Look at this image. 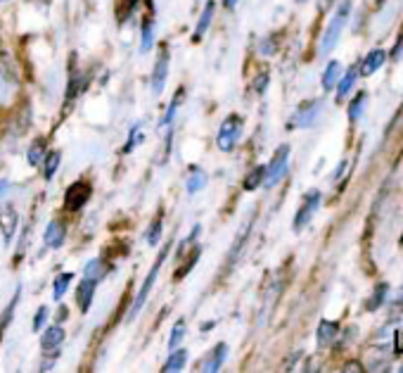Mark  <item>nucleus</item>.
I'll return each mask as SVG.
<instances>
[{"label": "nucleus", "instance_id": "obj_1", "mask_svg": "<svg viewBox=\"0 0 403 373\" xmlns=\"http://www.w3.org/2000/svg\"><path fill=\"white\" fill-rule=\"evenodd\" d=\"M171 247H173V240H169L167 245L162 247V252H159L157 262L152 264V269H149L147 278H145V283L141 286V290H138L136 299H133V304H131V312H128V321H131V319H136V314L143 309L145 299H147V297H149V293H152L154 283H157V276H159V271H162V267H164V262H167V257H169V252H171Z\"/></svg>", "mask_w": 403, "mask_h": 373}, {"label": "nucleus", "instance_id": "obj_2", "mask_svg": "<svg viewBox=\"0 0 403 373\" xmlns=\"http://www.w3.org/2000/svg\"><path fill=\"white\" fill-rule=\"evenodd\" d=\"M349 12H351V0H344L337 8V12H334V17L330 19L328 29H325L323 41H320V55H330L334 50V45H337L339 36L344 31L346 19H349Z\"/></svg>", "mask_w": 403, "mask_h": 373}, {"label": "nucleus", "instance_id": "obj_3", "mask_svg": "<svg viewBox=\"0 0 403 373\" xmlns=\"http://www.w3.org/2000/svg\"><path fill=\"white\" fill-rule=\"evenodd\" d=\"M287 164H289V145H280V148L273 152L271 162L266 164V176H263V185L273 188L278 185V181L287 174Z\"/></svg>", "mask_w": 403, "mask_h": 373}, {"label": "nucleus", "instance_id": "obj_4", "mask_svg": "<svg viewBox=\"0 0 403 373\" xmlns=\"http://www.w3.org/2000/svg\"><path fill=\"white\" fill-rule=\"evenodd\" d=\"M240 136H242V119L237 115H230L223 119V124H221L216 143H219V148L223 150V152H230V150L240 143Z\"/></svg>", "mask_w": 403, "mask_h": 373}, {"label": "nucleus", "instance_id": "obj_5", "mask_svg": "<svg viewBox=\"0 0 403 373\" xmlns=\"http://www.w3.org/2000/svg\"><path fill=\"white\" fill-rule=\"evenodd\" d=\"M318 207H320V190H308V193L304 195V202H302V207H299V212L294 214V224H292L294 233L304 231L308 224H311V219L318 212Z\"/></svg>", "mask_w": 403, "mask_h": 373}, {"label": "nucleus", "instance_id": "obj_6", "mask_svg": "<svg viewBox=\"0 0 403 373\" xmlns=\"http://www.w3.org/2000/svg\"><path fill=\"white\" fill-rule=\"evenodd\" d=\"M320 115H323V100L302 102V105L297 107V112H294L289 126L292 128H308V126H313V124L318 122Z\"/></svg>", "mask_w": 403, "mask_h": 373}, {"label": "nucleus", "instance_id": "obj_7", "mask_svg": "<svg viewBox=\"0 0 403 373\" xmlns=\"http://www.w3.org/2000/svg\"><path fill=\"white\" fill-rule=\"evenodd\" d=\"M93 195V185L88 183V181H79V183L69 185L64 193V207L69 212H79L81 207L86 205L88 200H90Z\"/></svg>", "mask_w": 403, "mask_h": 373}, {"label": "nucleus", "instance_id": "obj_8", "mask_svg": "<svg viewBox=\"0 0 403 373\" xmlns=\"http://www.w3.org/2000/svg\"><path fill=\"white\" fill-rule=\"evenodd\" d=\"M17 76L8 65H0V105H8L17 95Z\"/></svg>", "mask_w": 403, "mask_h": 373}, {"label": "nucleus", "instance_id": "obj_9", "mask_svg": "<svg viewBox=\"0 0 403 373\" xmlns=\"http://www.w3.org/2000/svg\"><path fill=\"white\" fill-rule=\"evenodd\" d=\"M167 76H169V50L162 48L157 62H154V71H152V93L159 95L167 86Z\"/></svg>", "mask_w": 403, "mask_h": 373}, {"label": "nucleus", "instance_id": "obj_10", "mask_svg": "<svg viewBox=\"0 0 403 373\" xmlns=\"http://www.w3.org/2000/svg\"><path fill=\"white\" fill-rule=\"evenodd\" d=\"M225 357H228V345L219 343L214 350L209 352V354H206V359L202 361V371H204V373H216L221 366H223Z\"/></svg>", "mask_w": 403, "mask_h": 373}, {"label": "nucleus", "instance_id": "obj_11", "mask_svg": "<svg viewBox=\"0 0 403 373\" xmlns=\"http://www.w3.org/2000/svg\"><path fill=\"white\" fill-rule=\"evenodd\" d=\"M95 288H97V283L86 276H84V281L79 283V288H76V304H79L81 312H88V309H90L93 297H95Z\"/></svg>", "mask_w": 403, "mask_h": 373}, {"label": "nucleus", "instance_id": "obj_12", "mask_svg": "<svg viewBox=\"0 0 403 373\" xmlns=\"http://www.w3.org/2000/svg\"><path fill=\"white\" fill-rule=\"evenodd\" d=\"M387 62V53L382 48H375V50H370L368 55H365V60L361 62V71L358 74H363V76H370V74H375L377 69H382V65Z\"/></svg>", "mask_w": 403, "mask_h": 373}, {"label": "nucleus", "instance_id": "obj_13", "mask_svg": "<svg viewBox=\"0 0 403 373\" xmlns=\"http://www.w3.org/2000/svg\"><path fill=\"white\" fill-rule=\"evenodd\" d=\"M62 340H64V330H62V326H50V328L43 333V338H40V350L60 352Z\"/></svg>", "mask_w": 403, "mask_h": 373}, {"label": "nucleus", "instance_id": "obj_14", "mask_svg": "<svg viewBox=\"0 0 403 373\" xmlns=\"http://www.w3.org/2000/svg\"><path fill=\"white\" fill-rule=\"evenodd\" d=\"M337 335H339V326L334 324V321L323 319V321L318 324V347H330V345H334Z\"/></svg>", "mask_w": 403, "mask_h": 373}, {"label": "nucleus", "instance_id": "obj_15", "mask_svg": "<svg viewBox=\"0 0 403 373\" xmlns=\"http://www.w3.org/2000/svg\"><path fill=\"white\" fill-rule=\"evenodd\" d=\"M206 183H209V176H206L204 169L193 167L188 172V179H185V190H188L190 195H195V193H199Z\"/></svg>", "mask_w": 403, "mask_h": 373}, {"label": "nucleus", "instance_id": "obj_16", "mask_svg": "<svg viewBox=\"0 0 403 373\" xmlns=\"http://www.w3.org/2000/svg\"><path fill=\"white\" fill-rule=\"evenodd\" d=\"M66 226L62 221H50L48 229H45V245L48 247H60L64 242Z\"/></svg>", "mask_w": 403, "mask_h": 373}, {"label": "nucleus", "instance_id": "obj_17", "mask_svg": "<svg viewBox=\"0 0 403 373\" xmlns=\"http://www.w3.org/2000/svg\"><path fill=\"white\" fill-rule=\"evenodd\" d=\"M356 79H358V67H351L349 71L342 76V79L337 81V100H344L346 95H349L351 91H354V86H356Z\"/></svg>", "mask_w": 403, "mask_h": 373}, {"label": "nucleus", "instance_id": "obj_18", "mask_svg": "<svg viewBox=\"0 0 403 373\" xmlns=\"http://www.w3.org/2000/svg\"><path fill=\"white\" fill-rule=\"evenodd\" d=\"M199 255H202V250H199L197 245H195V247H190V252H188V257H185V262L180 264L178 269H175V273H173V281H183V278L188 276V273L195 269V264H197Z\"/></svg>", "mask_w": 403, "mask_h": 373}, {"label": "nucleus", "instance_id": "obj_19", "mask_svg": "<svg viewBox=\"0 0 403 373\" xmlns=\"http://www.w3.org/2000/svg\"><path fill=\"white\" fill-rule=\"evenodd\" d=\"M339 79H342V65H339L337 60L328 62V67H325V71H323V88L325 91H332Z\"/></svg>", "mask_w": 403, "mask_h": 373}, {"label": "nucleus", "instance_id": "obj_20", "mask_svg": "<svg viewBox=\"0 0 403 373\" xmlns=\"http://www.w3.org/2000/svg\"><path fill=\"white\" fill-rule=\"evenodd\" d=\"M214 12H216V3H214V0H209V3L204 5V10H202V14H199L197 29H195V41H199L202 36L206 34V29H209L211 19H214Z\"/></svg>", "mask_w": 403, "mask_h": 373}, {"label": "nucleus", "instance_id": "obj_21", "mask_svg": "<svg viewBox=\"0 0 403 373\" xmlns=\"http://www.w3.org/2000/svg\"><path fill=\"white\" fill-rule=\"evenodd\" d=\"M19 297H22V288H17V293L12 295V299H10V304H8V307H5V312H3V319H0V340H3L5 330L10 328V324H12V319H14V309H17Z\"/></svg>", "mask_w": 403, "mask_h": 373}, {"label": "nucleus", "instance_id": "obj_22", "mask_svg": "<svg viewBox=\"0 0 403 373\" xmlns=\"http://www.w3.org/2000/svg\"><path fill=\"white\" fill-rule=\"evenodd\" d=\"M107 271H110V267H107L102 259H90V262L86 264V278H90V281H95V283H100L102 278L107 276Z\"/></svg>", "mask_w": 403, "mask_h": 373}, {"label": "nucleus", "instance_id": "obj_23", "mask_svg": "<svg viewBox=\"0 0 403 373\" xmlns=\"http://www.w3.org/2000/svg\"><path fill=\"white\" fill-rule=\"evenodd\" d=\"M185 361H188V352H185V350H178V347H175V350H171V354H169L167 364H164V373L183 371Z\"/></svg>", "mask_w": 403, "mask_h": 373}, {"label": "nucleus", "instance_id": "obj_24", "mask_svg": "<svg viewBox=\"0 0 403 373\" xmlns=\"http://www.w3.org/2000/svg\"><path fill=\"white\" fill-rule=\"evenodd\" d=\"M387 295H389V286H387V283H380V286L373 290V295L368 297V302H365V309H368V312H377V309L384 304Z\"/></svg>", "mask_w": 403, "mask_h": 373}, {"label": "nucleus", "instance_id": "obj_25", "mask_svg": "<svg viewBox=\"0 0 403 373\" xmlns=\"http://www.w3.org/2000/svg\"><path fill=\"white\" fill-rule=\"evenodd\" d=\"M365 102H368V93L361 91L358 95H356L354 100H351V105H349V122H358V119L363 117Z\"/></svg>", "mask_w": 403, "mask_h": 373}, {"label": "nucleus", "instance_id": "obj_26", "mask_svg": "<svg viewBox=\"0 0 403 373\" xmlns=\"http://www.w3.org/2000/svg\"><path fill=\"white\" fill-rule=\"evenodd\" d=\"M249 231H252V219L245 224V229H242V231H240V236L235 238V245H232V250L228 252V264H230V267L237 262V255H240L242 247H245V240H247V236H249Z\"/></svg>", "mask_w": 403, "mask_h": 373}, {"label": "nucleus", "instance_id": "obj_27", "mask_svg": "<svg viewBox=\"0 0 403 373\" xmlns=\"http://www.w3.org/2000/svg\"><path fill=\"white\" fill-rule=\"evenodd\" d=\"M27 157H29L31 167H40V164H43V159H45V141H43V138H38V141L31 143Z\"/></svg>", "mask_w": 403, "mask_h": 373}, {"label": "nucleus", "instance_id": "obj_28", "mask_svg": "<svg viewBox=\"0 0 403 373\" xmlns=\"http://www.w3.org/2000/svg\"><path fill=\"white\" fill-rule=\"evenodd\" d=\"M263 176H266V167H254L249 174L245 176V183H242V188H245V190H256L259 185H263Z\"/></svg>", "mask_w": 403, "mask_h": 373}, {"label": "nucleus", "instance_id": "obj_29", "mask_svg": "<svg viewBox=\"0 0 403 373\" xmlns=\"http://www.w3.org/2000/svg\"><path fill=\"white\" fill-rule=\"evenodd\" d=\"M60 162H62V155L60 152H50V155H45V159H43V176L45 179H53L55 172L60 169Z\"/></svg>", "mask_w": 403, "mask_h": 373}, {"label": "nucleus", "instance_id": "obj_30", "mask_svg": "<svg viewBox=\"0 0 403 373\" xmlns=\"http://www.w3.org/2000/svg\"><path fill=\"white\" fill-rule=\"evenodd\" d=\"M71 278H74V276H71V273H60V276L55 278V286H53V297L58 299V302H60L62 297H64V293H66V288H69Z\"/></svg>", "mask_w": 403, "mask_h": 373}, {"label": "nucleus", "instance_id": "obj_31", "mask_svg": "<svg viewBox=\"0 0 403 373\" xmlns=\"http://www.w3.org/2000/svg\"><path fill=\"white\" fill-rule=\"evenodd\" d=\"M162 226H164V221H162V214H159L157 219L152 221V226H149V229H147V236H145V240H147V245H157L159 238H162Z\"/></svg>", "mask_w": 403, "mask_h": 373}, {"label": "nucleus", "instance_id": "obj_32", "mask_svg": "<svg viewBox=\"0 0 403 373\" xmlns=\"http://www.w3.org/2000/svg\"><path fill=\"white\" fill-rule=\"evenodd\" d=\"M143 53H147L149 48H152V43H154V24H152V19H145L143 22Z\"/></svg>", "mask_w": 403, "mask_h": 373}, {"label": "nucleus", "instance_id": "obj_33", "mask_svg": "<svg viewBox=\"0 0 403 373\" xmlns=\"http://www.w3.org/2000/svg\"><path fill=\"white\" fill-rule=\"evenodd\" d=\"M183 95H185V91L180 88V91L175 93V98L171 100V105H169L167 115H164V119H162V126H169V124L173 122V117H175V112H178V105H180V100H183Z\"/></svg>", "mask_w": 403, "mask_h": 373}, {"label": "nucleus", "instance_id": "obj_34", "mask_svg": "<svg viewBox=\"0 0 403 373\" xmlns=\"http://www.w3.org/2000/svg\"><path fill=\"white\" fill-rule=\"evenodd\" d=\"M183 338H185V321L180 319V321H175V326L171 330V338H169V350H175Z\"/></svg>", "mask_w": 403, "mask_h": 373}, {"label": "nucleus", "instance_id": "obj_35", "mask_svg": "<svg viewBox=\"0 0 403 373\" xmlns=\"http://www.w3.org/2000/svg\"><path fill=\"white\" fill-rule=\"evenodd\" d=\"M389 316H391V321H399L401 316H403V290L399 295H396L394 299H391V304H389Z\"/></svg>", "mask_w": 403, "mask_h": 373}, {"label": "nucleus", "instance_id": "obj_36", "mask_svg": "<svg viewBox=\"0 0 403 373\" xmlns=\"http://www.w3.org/2000/svg\"><path fill=\"white\" fill-rule=\"evenodd\" d=\"M143 141V136H141V124H136V128L131 131V136H128V143H126V152H131L133 148H138V143Z\"/></svg>", "mask_w": 403, "mask_h": 373}, {"label": "nucleus", "instance_id": "obj_37", "mask_svg": "<svg viewBox=\"0 0 403 373\" xmlns=\"http://www.w3.org/2000/svg\"><path fill=\"white\" fill-rule=\"evenodd\" d=\"M136 5H138V0H119V12H121V22L133 12V10H136Z\"/></svg>", "mask_w": 403, "mask_h": 373}, {"label": "nucleus", "instance_id": "obj_38", "mask_svg": "<svg viewBox=\"0 0 403 373\" xmlns=\"http://www.w3.org/2000/svg\"><path fill=\"white\" fill-rule=\"evenodd\" d=\"M45 321H48V307H40L38 312H36V319H34V330L43 328Z\"/></svg>", "mask_w": 403, "mask_h": 373}, {"label": "nucleus", "instance_id": "obj_39", "mask_svg": "<svg viewBox=\"0 0 403 373\" xmlns=\"http://www.w3.org/2000/svg\"><path fill=\"white\" fill-rule=\"evenodd\" d=\"M259 53L261 55H273V53H276V36H271V38H263V43L259 45Z\"/></svg>", "mask_w": 403, "mask_h": 373}, {"label": "nucleus", "instance_id": "obj_40", "mask_svg": "<svg viewBox=\"0 0 403 373\" xmlns=\"http://www.w3.org/2000/svg\"><path fill=\"white\" fill-rule=\"evenodd\" d=\"M268 81H271L268 71H261V74L256 76V81H254V91L256 93H263V91H266V86H268Z\"/></svg>", "mask_w": 403, "mask_h": 373}, {"label": "nucleus", "instance_id": "obj_41", "mask_svg": "<svg viewBox=\"0 0 403 373\" xmlns=\"http://www.w3.org/2000/svg\"><path fill=\"white\" fill-rule=\"evenodd\" d=\"M401 58H403V27H401L399 41H396L394 50H391V60H401Z\"/></svg>", "mask_w": 403, "mask_h": 373}, {"label": "nucleus", "instance_id": "obj_42", "mask_svg": "<svg viewBox=\"0 0 403 373\" xmlns=\"http://www.w3.org/2000/svg\"><path fill=\"white\" fill-rule=\"evenodd\" d=\"M344 371H365V369H363L361 361H349V364L344 366Z\"/></svg>", "mask_w": 403, "mask_h": 373}, {"label": "nucleus", "instance_id": "obj_43", "mask_svg": "<svg viewBox=\"0 0 403 373\" xmlns=\"http://www.w3.org/2000/svg\"><path fill=\"white\" fill-rule=\"evenodd\" d=\"M8 190H10V183H8V181H0V198H3V195L8 193Z\"/></svg>", "mask_w": 403, "mask_h": 373}, {"label": "nucleus", "instance_id": "obj_44", "mask_svg": "<svg viewBox=\"0 0 403 373\" xmlns=\"http://www.w3.org/2000/svg\"><path fill=\"white\" fill-rule=\"evenodd\" d=\"M223 5H225V8H228V10H232V8H235V5H237V0H223Z\"/></svg>", "mask_w": 403, "mask_h": 373}, {"label": "nucleus", "instance_id": "obj_45", "mask_svg": "<svg viewBox=\"0 0 403 373\" xmlns=\"http://www.w3.org/2000/svg\"><path fill=\"white\" fill-rule=\"evenodd\" d=\"M299 3H302V0H299Z\"/></svg>", "mask_w": 403, "mask_h": 373}]
</instances>
